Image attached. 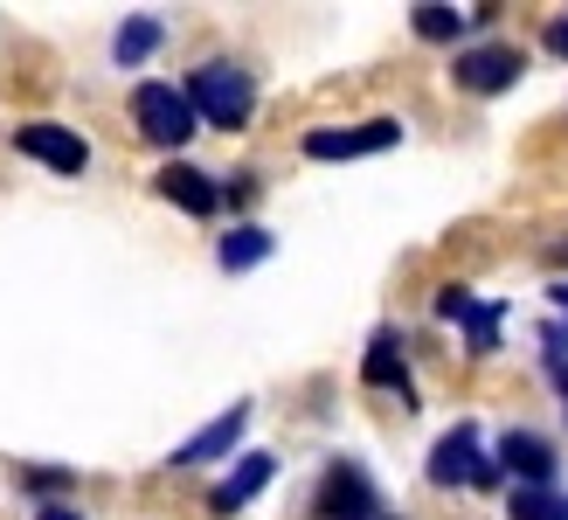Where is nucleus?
Instances as JSON below:
<instances>
[{
    "label": "nucleus",
    "instance_id": "f257e3e1",
    "mask_svg": "<svg viewBox=\"0 0 568 520\" xmlns=\"http://www.w3.org/2000/svg\"><path fill=\"white\" fill-rule=\"evenodd\" d=\"M181 91H187V104H194V119H202V126H222V132L243 126L250 111H257V83H250V70H243V63H222V56L194 70Z\"/></svg>",
    "mask_w": 568,
    "mask_h": 520
},
{
    "label": "nucleus",
    "instance_id": "f03ea898",
    "mask_svg": "<svg viewBox=\"0 0 568 520\" xmlns=\"http://www.w3.org/2000/svg\"><path fill=\"white\" fill-rule=\"evenodd\" d=\"M132 126H139V139H153V147H187V139L202 132L187 91H174V83H139L132 91Z\"/></svg>",
    "mask_w": 568,
    "mask_h": 520
},
{
    "label": "nucleus",
    "instance_id": "7ed1b4c3",
    "mask_svg": "<svg viewBox=\"0 0 568 520\" xmlns=\"http://www.w3.org/2000/svg\"><path fill=\"white\" fill-rule=\"evenodd\" d=\"M430 486H499V466L478 451L471 423H450L444 438L430 444Z\"/></svg>",
    "mask_w": 568,
    "mask_h": 520
},
{
    "label": "nucleus",
    "instance_id": "20e7f679",
    "mask_svg": "<svg viewBox=\"0 0 568 520\" xmlns=\"http://www.w3.org/2000/svg\"><path fill=\"white\" fill-rule=\"evenodd\" d=\"M312 513H320V520H375L382 513V493H375V479H367L354 458H339V466H326Z\"/></svg>",
    "mask_w": 568,
    "mask_h": 520
},
{
    "label": "nucleus",
    "instance_id": "39448f33",
    "mask_svg": "<svg viewBox=\"0 0 568 520\" xmlns=\"http://www.w3.org/2000/svg\"><path fill=\"white\" fill-rule=\"evenodd\" d=\"M403 139V119H367V126H339V132H305V153L312 160H361V153H382Z\"/></svg>",
    "mask_w": 568,
    "mask_h": 520
},
{
    "label": "nucleus",
    "instance_id": "423d86ee",
    "mask_svg": "<svg viewBox=\"0 0 568 520\" xmlns=\"http://www.w3.org/2000/svg\"><path fill=\"white\" fill-rule=\"evenodd\" d=\"M14 147H21L28 160H42L49 173H83V167H91V147H83L70 126H49V119L21 126V132H14Z\"/></svg>",
    "mask_w": 568,
    "mask_h": 520
},
{
    "label": "nucleus",
    "instance_id": "0eeeda50",
    "mask_svg": "<svg viewBox=\"0 0 568 520\" xmlns=\"http://www.w3.org/2000/svg\"><path fill=\"white\" fill-rule=\"evenodd\" d=\"M520 70H527V56H520L514 42H493V49H471V56H458V83H465V91H478V98H493V91H514V83H520Z\"/></svg>",
    "mask_w": 568,
    "mask_h": 520
},
{
    "label": "nucleus",
    "instance_id": "6e6552de",
    "mask_svg": "<svg viewBox=\"0 0 568 520\" xmlns=\"http://www.w3.org/2000/svg\"><path fill=\"white\" fill-rule=\"evenodd\" d=\"M243 430H250V402H230L215 423H202L187 444H174V466H215V458H230L243 444Z\"/></svg>",
    "mask_w": 568,
    "mask_h": 520
},
{
    "label": "nucleus",
    "instance_id": "1a4fd4ad",
    "mask_svg": "<svg viewBox=\"0 0 568 520\" xmlns=\"http://www.w3.org/2000/svg\"><path fill=\"white\" fill-rule=\"evenodd\" d=\"M271 472H277V466H271L264 451H243V458H236V472H230V479H222L215 493H209V513H243V507H250V500H257L264 486H271Z\"/></svg>",
    "mask_w": 568,
    "mask_h": 520
},
{
    "label": "nucleus",
    "instance_id": "9d476101",
    "mask_svg": "<svg viewBox=\"0 0 568 520\" xmlns=\"http://www.w3.org/2000/svg\"><path fill=\"white\" fill-rule=\"evenodd\" d=\"M437 312L465 327L471 354H493V340H499V306H471V299H465V284H444V292H437Z\"/></svg>",
    "mask_w": 568,
    "mask_h": 520
},
{
    "label": "nucleus",
    "instance_id": "9b49d317",
    "mask_svg": "<svg viewBox=\"0 0 568 520\" xmlns=\"http://www.w3.org/2000/svg\"><path fill=\"white\" fill-rule=\"evenodd\" d=\"M499 458H506V472H520V479L534 486V493L555 479V444L534 438V430H506V438H499Z\"/></svg>",
    "mask_w": 568,
    "mask_h": 520
},
{
    "label": "nucleus",
    "instance_id": "f8f14e48",
    "mask_svg": "<svg viewBox=\"0 0 568 520\" xmlns=\"http://www.w3.org/2000/svg\"><path fill=\"white\" fill-rule=\"evenodd\" d=\"M153 188L174 201V209H187V216H215V201H222L209 173H202V167H181V160H174V167H160V173H153Z\"/></svg>",
    "mask_w": 568,
    "mask_h": 520
},
{
    "label": "nucleus",
    "instance_id": "ddd939ff",
    "mask_svg": "<svg viewBox=\"0 0 568 520\" xmlns=\"http://www.w3.org/2000/svg\"><path fill=\"white\" fill-rule=\"evenodd\" d=\"M361 382H375V389H409V374H403V340H395V327H382L375 340H367V361H361Z\"/></svg>",
    "mask_w": 568,
    "mask_h": 520
},
{
    "label": "nucleus",
    "instance_id": "4468645a",
    "mask_svg": "<svg viewBox=\"0 0 568 520\" xmlns=\"http://www.w3.org/2000/svg\"><path fill=\"white\" fill-rule=\"evenodd\" d=\"M215 257H222V271H250V264H264V257H271V229L243 222V229H230V237L215 243Z\"/></svg>",
    "mask_w": 568,
    "mask_h": 520
},
{
    "label": "nucleus",
    "instance_id": "2eb2a0df",
    "mask_svg": "<svg viewBox=\"0 0 568 520\" xmlns=\"http://www.w3.org/2000/svg\"><path fill=\"white\" fill-rule=\"evenodd\" d=\"M160 42H166V21H160V14H132V21L119 28V42H111V49H119V63L132 70V63H146Z\"/></svg>",
    "mask_w": 568,
    "mask_h": 520
},
{
    "label": "nucleus",
    "instance_id": "dca6fc26",
    "mask_svg": "<svg viewBox=\"0 0 568 520\" xmlns=\"http://www.w3.org/2000/svg\"><path fill=\"white\" fill-rule=\"evenodd\" d=\"M514 520H568V500L548 493V486H541V493L527 486V493H514Z\"/></svg>",
    "mask_w": 568,
    "mask_h": 520
},
{
    "label": "nucleus",
    "instance_id": "f3484780",
    "mask_svg": "<svg viewBox=\"0 0 568 520\" xmlns=\"http://www.w3.org/2000/svg\"><path fill=\"white\" fill-rule=\"evenodd\" d=\"M458 28H465L458 8H416V36H423V42H450Z\"/></svg>",
    "mask_w": 568,
    "mask_h": 520
},
{
    "label": "nucleus",
    "instance_id": "a211bd4d",
    "mask_svg": "<svg viewBox=\"0 0 568 520\" xmlns=\"http://www.w3.org/2000/svg\"><path fill=\"white\" fill-rule=\"evenodd\" d=\"M548 49H555V56H568V14H561V21H548Z\"/></svg>",
    "mask_w": 568,
    "mask_h": 520
},
{
    "label": "nucleus",
    "instance_id": "6ab92c4d",
    "mask_svg": "<svg viewBox=\"0 0 568 520\" xmlns=\"http://www.w3.org/2000/svg\"><path fill=\"white\" fill-rule=\"evenodd\" d=\"M36 520H83V513H70V507H63V500H55V507H42V513H36Z\"/></svg>",
    "mask_w": 568,
    "mask_h": 520
},
{
    "label": "nucleus",
    "instance_id": "aec40b11",
    "mask_svg": "<svg viewBox=\"0 0 568 520\" xmlns=\"http://www.w3.org/2000/svg\"><path fill=\"white\" fill-rule=\"evenodd\" d=\"M548 299H555V306H561V312H568V284H548Z\"/></svg>",
    "mask_w": 568,
    "mask_h": 520
},
{
    "label": "nucleus",
    "instance_id": "412c9836",
    "mask_svg": "<svg viewBox=\"0 0 568 520\" xmlns=\"http://www.w3.org/2000/svg\"><path fill=\"white\" fill-rule=\"evenodd\" d=\"M555 368V382H561V396H568V361H548Z\"/></svg>",
    "mask_w": 568,
    "mask_h": 520
},
{
    "label": "nucleus",
    "instance_id": "4be33fe9",
    "mask_svg": "<svg viewBox=\"0 0 568 520\" xmlns=\"http://www.w3.org/2000/svg\"><path fill=\"white\" fill-rule=\"evenodd\" d=\"M375 520H395V513H375Z\"/></svg>",
    "mask_w": 568,
    "mask_h": 520
}]
</instances>
